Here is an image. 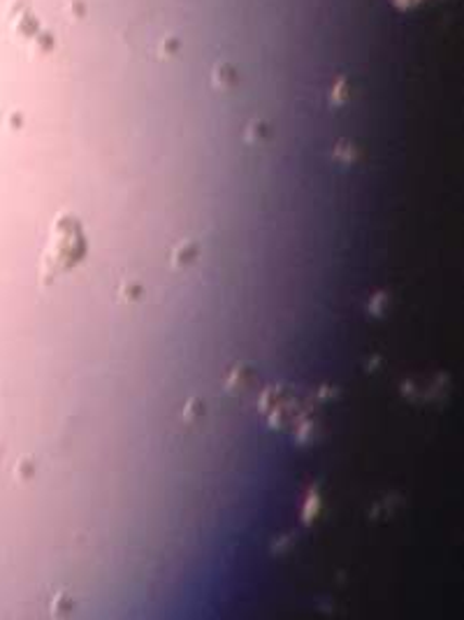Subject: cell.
Instances as JSON below:
<instances>
[{
  "mask_svg": "<svg viewBox=\"0 0 464 620\" xmlns=\"http://www.w3.org/2000/svg\"><path fill=\"white\" fill-rule=\"evenodd\" d=\"M84 247L86 245L79 233V223L71 216H61L57 223V233H54V239H51V249H49L45 265L51 272L67 270L84 256Z\"/></svg>",
  "mask_w": 464,
  "mask_h": 620,
  "instance_id": "6da1fadb",
  "label": "cell"
}]
</instances>
